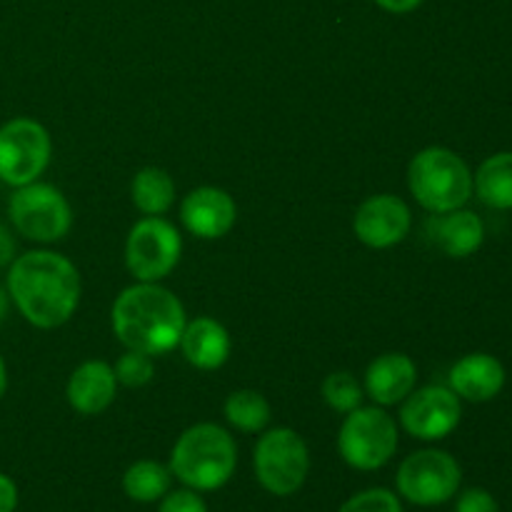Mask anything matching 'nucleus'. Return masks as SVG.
Here are the masks:
<instances>
[{"label":"nucleus","instance_id":"2eb2a0df","mask_svg":"<svg viewBox=\"0 0 512 512\" xmlns=\"http://www.w3.org/2000/svg\"><path fill=\"white\" fill-rule=\"evenodd\" d=\"M418 365L405 353H385L375 358L365 370V393L375 405H398L415 390Z\"/></svg>","mask_w":512,"mask_h":512},{"label":"nucleus","instance_id":"dca6fc26","mask_svg":"<svg viewBox=\"0 0 512 512\" xmlns=\"http://www.w3.org/2000/svg\"><path fill=\"white\" fill-rule=\"evenodd\" d=\"M115 393H118L115 370L103 360H88L75 368L65 388L70 408L80 415L105 413L113 405Z\"/></svg>","mask_w":512,"mask_h":512},{"label":"nucleus","instance_id":"0eeeda50","mask_svg":"<svg viewBox=\"0 0 512 512\" xmlns=\"http://www.w3.org/2000/svg\"><path fill=\"white\" fill-rule=\"evenodd\" d=\"M398 425L383 408H363L345 415L338 435V450L345 463L355 470H380L398 450Z\"/></svg>","mask_w":512,"mask_h":512},{"label":"nucleus","instance_id":"20e7f679","mask_svg":"<svg viewBox=\"0 0 512 512\" xmlns=\"http://www.w3.org/2000/svg\"><path fill=\"white\" fill-rule=\"evenodd\" d=\"M408 188L428 213L443 215L473 198V170L455 150L430 145L410 160Z\"/></svg>","mask_w":512,"mask_h":512},{"label":"nucleus","instance_id":"7ed1b4c3","mask_svg":"<svg viewBox=\"0 0 512 512\" xmlns=\"http://www.w3.org/2000/svg\"><path fill=\"white\" fill-rule=\"evenodd\" d=\"M170 473L195 493H210L230 483L238 468L233 435L215 423H198L185 430L170 453Z\"/></svg>","mask_w":512,"mask_h":512},{"label":"nucleus","instance_id":"423d86ee","mask_svg":"<svg viewBox=\"0 0 512 512\" xmlns=\"http://www.w3.org/2000/svg\"><path fill=\"white\" fill-rule=\"evenodd\" d=\"M258 483L275 498L295 495L310 473V450L305 440L290 428H273L260 435L253 453Z\"/></svg>","mask_w":512,"mask_h":512},{"label":"nucleus","instance_id":"a878e982","mask_svg":"<svg viewBox=\"0 0 512 512\" xmlns=\"http://www.w3.org/2000/svg\"><path fill=\"white\" fill-rule=\"evenodd\" d=\"M158 512H208V505L195 490L185 488L165 495Z\"/></svg>","mask_w":512,"mask_h":512},{"label":"nucleus","instance_id":"393cba45","mask_svg":"<svg viewBox=\"0 0 512 512\" xmlns=\"http://www.w3.org/2000/svg\"><path fill=\"white\" fill-rule=\"evenodd\" d=\"M338 512H403L398 495L385 488H370L353 495L340 505Z\"/></svg>","mask_w":512,"mask_h":512},{"label":"nucleus","instance_id":"1a4fd4ad","mask_svg":"<svg viewBox=\"0 0 512 512\" xmlns=\"http://www.w3.org/2000/svg\"><path fill=\"white\" fill-rule=\"evenodd\" d=\"M463 483L460 463L445 450H418L408 455L395 475L398 493L420 508H435L455 498Z\"/></svg>","mask_w":512,"mask_h":512},{"label":"nucleus","instance_id":"9b49d317","mask_svg":"<svg viewBox=\"0 0 512 512\" xmlns=\"http://www.w3.org/2000/svg\"><path fill=\"white\" fill-rule=\"evenodd\" d=\"M463 418V403L443 385H425L413 390L400 408V425L418 440H443L453 433Z\"/></svg>","mask_w":512,"mask_h":512},{"label":"nucleus","instance_id":"f3484780","mask_svg":"<svg viewBox=\"0 0 512 512\" xmlns=\"http://www.w3.org/2000/svg\"><path fill=\"white\" fill-rule=\"evenodd\" d=\"M178 348L183 350L185 360L193 368L218 370L228 363L233 343H230V335L223 323L203 315V318H195L185 323Z\"/></svg>","mask_w":512,"mask_h":512},{"label":"nucleus","instance_id":"c85d7f7f","mask_svg":"<svg viewBox=\"0 0 512 512\" xmlns=\"http://www.w3.org/2000/svg\"><path fill=\"white\" fill-rule=\"evenodd\" d=\"M378 8H383L385 13H393V15H405V13H413L423 5V0H375Z\"/></svg>","mask_w":512,"mask_h":512},{"label":"nucleus","instance_id":"4be33fe9","mask_svg":"<svg viewBox=\"0 0 512 512\" xmlns=\"http://www.w3.org/2000/svg\"><path fill=\"white\" fill-rule=\"evenodd\" d=\"M225 420L240 433H263L268 428L273 410L258 390H235L225 400Z\"/></svg>","mask_w":512,"mask_h":512},{"label":"nucleus","instance_id":"412c9836","mask_svg":"<svg viewBox=\"0 0 512 512\" xmlns=\"http://www.w3.org/2000/svg\"><path fill=\"white\" fill-rule=\"evenodd\" d=\"M173 473L158 460H138L123 475V490L135 503H158L170 493Z\"/></svg>","mask_w":512,"mask_h":512},{"label":"nucleus","instance_id":"5701e85b","mask_svg":"<svg viewBox=\"0 0 512 512\" xmlns=\"http://www.w3.org/2000/svg\"><path fill=\"white\" fill-rule=\"evenodd\" d=\"M323 398L328 403L330 410L340 415H348L353 410H358L363 405V388L355 380V375L345 373H330L323 383Z\"/></svg>","mask_w":512,"mask_h":512},{"label":"nucleus","instance_id":"a211bd4d","mask_svg":"<svg viewBox=\"0 0 512 512\" xmlns=\"http://www.w3.org/2000/svg\"><path fill=\"white\" fill-rule=\"evenodd\" d=\"M428 233L433 243L443 250L448 258L463 260L478 253L485 243V223L473 210H450V213L435 215L428 223Z\"/></svg>","mask_w":512,"mask_h":512},{"label":"nucleus","instance_id":"2f4dec72","mask_svg":"<svg viewBox=\"0 0 512 512\" xmlns=\"http://www.w3.org/2000/svg\"><path fill=\"white\" fill-rule=\"evenodd\" d=\"M8 300H10L8 290L0 288V320H3V318H5V313H8Z\"/></svg>","mask_w":512,"mask_h":512},{"label":"nucleus","instance_id":"b1692460","mask_svg":"<svg viewBox=\"0 0 512 512\" xmlns=\"http://www.w3.org/2000/svg\"><path fill=\"white\" fill-rule=\"evenodd\" d=\"M115 380L125 388H143L153 380L155 375V365H153V355H145L140 350H128L118 358L115 363Z\"/></svg>","mask_w":512,"mask_h":512},{"label":"nucleus","instance_id":"aec40b11","mask_svg":"<svg viewBox=\"0 0 512 512\" xmlns=\"http://www.w3.org/2000/svg\"><path fill=\"white\" fill-rule=\"evenodd\" d=\"M135 208L143 215H163L175 203V180L163 168H143L130 185Z\"/></svg>","mask_w":512,"mask_h":512},{"label":"nucleus","instance_id":"f8f14e48","mask_svg":"<svg viewBox=\"0 0 512 512\" xmlns=\"http://www.w3.org/2000/svg\"><path fill=\"white\" fill-rule=\"evenodd\" d=\"M413 228V213L408 203L398 195H373L358 208L353 220V230L363 245L373 250L393 248L403 243Z\"/></svg>","mask_w":512,"mask_h":512},{"label":"nucleus","instance_id":"9d476101","mask_svg":"<svg viewBox=\"0 0 512 512\" xmlns=\"http://www.w3.org/2000/svg\"><path fill=\"white\" fill-rule=\"evenodd\" d=\"M53 140L33 118H13L0 125V183L10 188L35 183L48 170Z\"/></svg>","mask_w":512,"mask_h":512},{"label":"nucleus","instance_id":"f257e3e1","mask_svg":"<svg viewBox=\"0 0 512 512\" xmlns=\"http://www.w3.org/2000/svg\"><path fill=\"white\" fill-rule=\"evenodd\" d=\"M10 303L33 328L53 330L68 323L80 305L78 268L53 250H28L8 265Z\"/></svg>","mask_w":512,"mask_h":512},{"label":"nucleus","instance_id":"6ab92c4d","mask_svg":"<svg viewBox=\"0 0 512 512\" xmlns=\"http://www.w3.org/2000/svg\"><path fill=\"white\" fill-rule=\"evenodd\" d=\"M473 193L493 210H512V150H503L480 163L473 175Z\"/></svg>","mask_w":512,"mask_h":512},{"label":"nucleus","instance_id":"cd10ccee","mask_svg":"<svg viewBox=\"0 0 512 512\" xmlns=\"http://www.w3.org/2000/svg\"><path fill=\"white\" fill-rule=\"evenodd\" d=\"M18 508V485L13 478L0 473V512H15Z\"/></svg>","mask_w":512,"mask_h":512},{"label":"nucleus","instance_id":"c756f323","mask_svg":"<svg viewBox=\"0 0 512 512\" xmlns=\"http://www.w3.org/2000/svg\"><path fill=\"white\" fill-rule=\"evenodd\" d=\"M15 260V238L3 223H0V268L10 265Z\"/></svg>","mask_w":512,"mask_h":512},{"label":"nucleus","instance_id":"6e6552de","mask_svg":"<svg viewBox=\"0 0 512 512\" xmlns=\"http://www.w3.org/2000/svg\"><path fill=\"white\" fill-rule=\"evenodd\" d=\"M183 238L178 228L160 215H145L130 228L125 240V265L138 283H160L180 263Z\"/></svg>","mask_w":512,"mask_h":512},{"label":"nucleus","instance_id":"bb28decb","mask_svg":"<svg viewBox=\"0 0 512 512\" xmlns=\"http://www.w3.org/2000/svg\"><path fill=\"white\" fill-rule=\"evenodd\" d=\"M455 512H500L498 500L483 488H470L455 503Z\"/></svg>","mask_w":512,"mask_h":512},{"label":"nucleus","instance_id":"39448f33","mask_svg":"<svg viewBox=\"0 0 512 512\" xmlns=\"http://www.w3.org/2000/svg\"><path fill=\"white\" fill-rule=\"evenodd\" d=\"M8 218L15 233L33 243H58L73 228V210L68 198L50 183L20 185L8 200Z\"/></svg>","mask_w":512,"mask_h":512},{"label":"nucleus","instance_id":"7c9ffc66","mask_svg":"<svg viewBox=\"0 0 512 512\" xmlns=\"http://www.w3.org/2000/svg\"><path fill=\"white\" fill-rule=\"evenodd\" d=\"M5 390H8V365H5L3 355H0V400H3Z\"/></svg>","mask_w":512,"mask_h":512},{"label":"nucleus","instance_id":"ddd939ff","mask_svg":"<svg viewBox=\"0 0 512 512\" xmlns=\"http://www.w3.org/2000/svg\"><path fill=\"white\" fill-rule=\"evenodd\" d=\"M180 220L200 240H218L233 230L238 220V205L233 195L215 185L190 190L180 203Z\"/></svg>","mask_w":512,"mask_h":512},{"label":"nucleus","instance_id":"4468645a","mask_svg":"<svg viewBox=\"0 0 512 512\" xmlns=\"http://www.w3.org/2000/svg\"><path fill=\"white\" fill-rule=\"evenodd\" d=\"M450 390L468 403H488L505 388V365L490 353H470L450 368Z\"/></svg>","mask_w":512,"mask_h":512},{"label":"nucleus","instance_id":"f03ea898","mask_svg":"<svg viewBox=\"0 0 512 512\" xmlns=\"http://www.w3.org/2000/svg\"><path fill=\"white\" fill-rule=\"evenodd\" d=\"M113 333L128 350L165 355L178 348L183 335L185 308L178 295L158 283H135L115 298Z\"/></svg>","mask_w":512,"mask_h":512}]
</instances>
